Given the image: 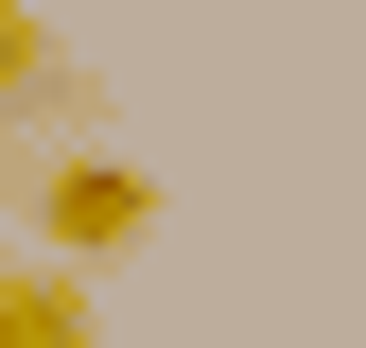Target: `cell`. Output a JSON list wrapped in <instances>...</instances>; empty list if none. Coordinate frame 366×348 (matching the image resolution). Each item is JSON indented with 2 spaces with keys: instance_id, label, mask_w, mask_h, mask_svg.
<instances>
[{
  "instance_id": "6da1fadb",
  "label": "cell",
  "mask_w": 366,
  "mask_h": 348,
  "mask_svg": "<svg viewBox=\"0 0 366 348\" xmlns=\"http://www.w3.org/2000/svg\"><path fill=\"white\" fill-rule=\"evenodd\" d=\"M35 244L105 279L122 244H157V174H140V157H53V174H35Z\"/></svg>"
},
{
  "instance_id": "7a4b0ae2",
  "label": "cell",
  "mask_w": 366,
  "mask_h": 348,
  "mask_svg": "<svg viewBox=\"0 0 366 348\" xmlns=\"http://www.w3.org/2000/svg\"><path fill=\"white\" fill-rule=\"evenodd\" d=\"M87 261H0V348H87Z\"/></svg>"
},
{
  "instance_id": "3957f363",
  "label": "cell",
  "mask_w": 366,
  "mask_h": 348,
  "mask_svg": "<svg viewBox=\"0 0 366 348\" xmlns=\"http://www.w3.org/2000/svg\"><path fill=\"white\" fill-rule=\"evenodd\" d=\"M18 105H70V53L18 18V0H0V122H18Z\"/></svg>"
}]
</instances>
